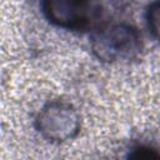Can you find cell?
<instances>
[{
	"label": "cell",
	"instance_id": "cell-1",
	"mask_svg": "<svg viewBox=\"0 0 160 160\" xmlns=\"http://www.w3.org/2000/svg\"><path fill=\"white\" fill-rule=\"evenodd\" d=\"M91 46L101 60H128L140 50V36L134 28L126 24L105 25L94 34Z\"/></svg>",
	"mask_w": 160,
	"mask_h": 160
},
{
	"label": "cell",
	"instance_id": "cell-2",
	"mask_svg": "<svg viewBox=\"0 0 160 160\" xmlns=\"http://www.w3.org/2000/svg\"><path fill=\"white\" fill-rule=\"evenodd\" d=\"M101 5L80 0H51L44 2L48 19L66 29H84L95 22L101 15Z\"/></svg>",
	"mask_w": 160,
	"mask_h": 160
},
{
	"label": "cell",
	"instance_id": "cell-3",
	"mask_svg": "<svg viewBox=\"0 0 160 160\" xmlns=\"http://www.w3.org/2000/svg\"><path fill=\"white\" fill-rule=\"evenodd\" d=\"M39 131L49 140L64 141L71 139L79 130V116L70 104L52 101L38 115Z\"/></svg>",
	"mask_w": 160,
	"mask_h": 160
},
{
	"label": "cell",
	"instance_id": "cell-4",
	"mask_svg": "<svg viewBox=\"0 0 160 160\" xmlns=\"http://www.w3.org/2000/svg\"><path fill=\"white\" fill-rule=\"evenodd\" d=\"M148 21L154 35L160 40V1L154 2L148 10Z\"/></svg>",
	"mask_w": 160,
	"mask_h": 160
},
{
	"label": "cell",
	"instance_id": "cell-5",
	"mask_svg": "<svg viewBox=\"0 0 160 160\" xmlns=\"http://www.w3.org/2000/svg\"><path fill=\"white\" fill-rule=\"evenodd\" d=\"M128 160H160V152L151 148H138L130 155Z\"/></svg>",
	"mask_w": 160,
	"mask_h": 160
}]
</instances>
